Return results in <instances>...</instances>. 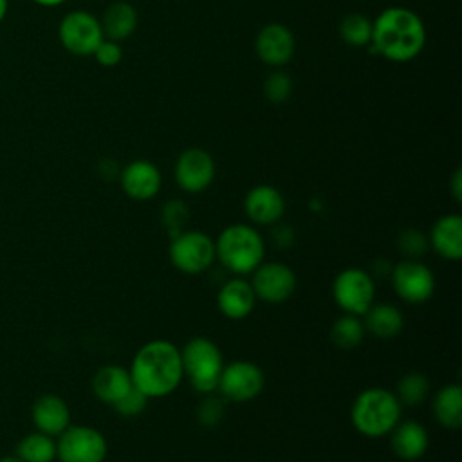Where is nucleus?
I'll list each match as a JSON object with an SVG mask.
<instances>
[{"label": "nucleus", "instance_id": "nucleus-36", "mask_svg": "<svg viewBox=\"0 0 462 462\" xmlns=\"http://www.w3.org/2000/svg\"><path fill=\"white\" fill-rule=\"evenodd\" d=\"M392 267H393V263L390 262V260H386V258H377L375 262H374V265H372V278L375 280V278H390V273H392Z\"/></svg>", "mask_w": 462, "mask_h": 462}, {"label": "nucleus", "instance_id": "nucleus-17", "mask_svg": "<svg viewBox=\"0 0 462 462\" xmlns=\"http://www.w3.org/2000/svg\"><path fill=\"white\" fill-rule=\"evenodd\" d=\"M256 305V296L251 287V282H247L242 276L227 278L218 292H217V307L220 314L227 319H244L247 318Z\"/></svg>", "mask_w": 462, "mask_h": 462}, {"label": "nucleus", "instance_id": "nucleus-11", "mask_svg": "<svg viewBox=\"0 0 462 462\" xmlns=\"http://www.w3.org/2000/svg\"><path fill=\"white\" fill-rule=\"evenodd\" d=\"M390 282L395 294L411 305L428 301L435 291V276L420 260L404 258L399 263H393Z\"/></svg>", "mask_w": 462, "mask_h": 462}, {"label": "nucleus", "instance_id": "nucleus-31", "mask_svg": "<svg viewBox=\"0 0 462 462\" xmlns=\"http://www.w3.org/2000/svg\"><path fill=\"white\" fill-rule=\"evenodd\" d=\"M188 218H189V208L182 200L173 199L162 206L161 220H162L164 227L168 229L170 238L184 229V224L188 222Z\"/></svg>", "mask_w": 462, "mask_h": 462}, {"label": "nucleus", "instance_id": "nucleus-25", "mask_svg": "<svg viewBox=\"0 0 462 462\" xmlns=\"http://www.w3.org/2000/svg\"><path fill=\"white\" fill-rule=\"evenodd\" d=\"M14 455L23 462H54L56 460V439L42 431H32L22 437L14 448Z\"/></svg>", "mask_w": 462, "mask_h": 462}, {"label": "nucleus", "instance_id": "nucleus-19", "mask_svg": "<svg viewBox=\"0 0 462 462\" xmlns=\"http://www.w3.org/2000/svg\"><path fill=\"white\" fill-rule=\"evenodd\" d=\"M390 435V448L401 460H419L424 457L430 446V437L426 428L411 419L399 420L395 428L388 433Z\"/></svg>", "mask_w": 462, "mask_h": 462}, {"label": "nucleus", "instance_id": "nucleus-13", "mask_svg": "<svg viewBox=\"0 0 462 462\" xmlns=\"http://www.w3.org/2000/svg\"><path fill=\"white\" fill-rule=\"evenodd\" d=\"M251 274V287L260 301L283 303L296 291V274L283 262H262Z\"/></svg>", "mask_w": 462, "mask_h": 462}, {"label": "nucleus", "instance_id": "nucleus-27", "mask_svg": "<svg viewBox=\"0 0 462 462\" xmlns=\"http://www.w3.org/2000/svg\"><path fill=\"white\" fill-rule=\"evenodd\" d=\"M431 392V383L422 372L404 374L395 388V395L402 406H419L422 404Z\"/></svg>", "mask_w": 462, "mask_h": 462}, {"label": "nucleus", "instance_id": "nucleus-12", "mask_svg": "<svg viewBox=\"0 0 462 462\" xmlns=\"http://www.w3.org/2000/svg\"><path fill=\"white\" fill-rule=\"evenodd\" d=\"M215 159L208 150L199 146L180 152L173 166L175 182L186 193H202L208 189L215 179Z\"/></svg>", "mask_w": 462, "mask_h": 462}, {"label": "nucleus", "instance_id": "nucleus-35", "mask_svg": "<svg viewBox=\"0 0 462 462\" xmlns=\"http://www.w3.org/2000/svg\"><path fill=\"white\" fill-rule=\"evenodd\" d=\"M274 229H273V240L278 247H289L292 242H294V231L292 227L289 226H282L280 222L273 224Z\"/></svg>", "mask_w": 462, "mask_h": 462}, {"label": "nucleus", "instance_id": "nucleus-33", "mask_svg": "<svg viewBox=\"0 0 462 462\" xmlns=\"http://www.w3.org/2000/svg\"><path fill=\"white\" fill-rule=\"evenodd\" d=\"M148 401L150 399L134 386L121 401L114 404V410L123 417H135L144 411V408L148 406Z\"/></svg>", "mask_w": 462, "mask_h": 462}, {"label": "nucleus", "instance_id": "nucleus-23", "mask_svg": "<svg viewBox=\"0 0 462 462\" xmlns=\"http://www.w3.org/2000/svg\"><path fill=\"white\" fill-rule=\"evenodd\" d=\"M365 330L379 339H392L401 334L404 327L402 312L392 303H372V307L361 316Z\"/></svg>", "mask_w": 462, "mask_h": 462}, {"label": "nucleus", "instance_id": "nucleus-22", "mask_svg": "<svg viewBox=\"0 0 462 462\" xmlns=\"http://www.w3.org/2000/svg\"><path fill=\"white\" fill-rule=\"evenodd\" d=\"M99 22L106 40L123 42L135 32L139 18L135 7L130 2L114 0L112 4L106 5Z\"/></svg>", "mask_w": 462, "mask_h": 462}, {"label": "nucleus", "instance_id": "nucleus-9", "mask_svg": "<svg viewBox=\"0 0 462 462\" xmlns=\"http://www.w3.org/2000/svg\"><path fill=\"white\" fill-rule=\"evenodd\" d=\"M332 298L345 314L363 316L375 301V280L361 267H346L332 282Z\"/></svg>", "mask_w": 462, "mask_h": 462}, {"label": "nucleus", "instance_id": "nucleus-40", "mask_svg": "<svg viewBox=\"0 0 462 462\" xmlns=\"http://www.w3.org/2000/svg\"><path fill=\"white\" fill-rule=\"evenodd\" d=\"M0 462H23V460L20 457H16V455H5V457L0 458Z\"/></svg>", "mask_w": 462, "mask_h": 462}, {"label": "nucleus", "instance_id": "nucleus-39", "mask_svg": "<svg viewBox=\"0 0 462 462\" xmlns=\"http://www.w3.org/2000/svg\"><path fill=\"white\" fill-rule=\"evenodd\" d=\"M7 11H9V0H0V23L7 16Z\"/></svg>", "mask_w": 462, "mask_h": 462}, {"label": "nucleus", "instance_id": "nucleus-10", "mask_svg": "<svg viewBox=\"0 0 462 462\" xmlns=\"http://www.w3.org/2000/svg\"><path fill=\"white\" fill-rule=\"evenodd\" d=\"M263 386L265 375L262 368L253 361L236 359L231 363H224L217 392H220L226 401L247 402L256 399L262 393Z\"/></svg>", "mask_w": 462, "mask_h": 462}, {"label": "nucleus", "instance_id": "nucleus-1", "mask_svg": "<svg viewBox=\"0 0 462 462\" xmlns=\"http://www.w3.org/2000/svg\"><path fill=\"white\" fill-rule=\"evenodd\" d=\"M370 45L388 61H411L426 45L424 22L408 7L390 5L372 20Z\"/></svg>", "mask_w": 462, "mask_h": 462}, {"label": "nucleus", "instance_id": "nucleus-34", "mask_svg": "<svg viewBox=\"0 0 462 462\" xmlns=\"http://www.w3.org/2000/svg\"><path fill=\"white\" fill-rule=\"evenodd\" d=\"M94 60L101 65V67H116L121 63L123 60V49L119 45V42L114 40H103L97 49L94 51Z\"/></svg>", "mask_w": 462, "mask_h": 462}, {"label": "nucleus", "instance_id": "nucleus-24", "mask_svg": "<svg viewBox=\"0 0 462 462\" xmlns=\"http://www.w3.org/2000/svg\"><path fill=\"white\" fill-rule=\"evenodd\" d=\"M435 420L448 428L458 430L462 426V388L458 384H446L435 395L431 402Z\"/></svg>", "mask_w": 462, "mask_h": 462}, {"label": "nucleus", "instance_id": "nucleus-38", "mask_svg": "<svg viewBox=\"0 0 462 462\" xmlns=\"http://www.w3.org/2000/svg\"><path fill=\"white\" fill-rule=\"evenodd\" d=\"M31 2L40 7H58V5H63L67 0H31Z\"/></svg>", "mask_w": 462, "mask_h": 462}, {"label": "nucleus", "instance_id": "nucleus-30", "mask_svg": "<svg viewBox=\"0 0 462 462\" xmlns=\"http://www.w3.org/2000/svg\"><path fill=\"white\" fill-rule=\"evenodd\" d=\"M292 94V79L289 74H285L283 70H274L271 72L265 81H263V96L274 103V105H282L285 103Z\"/></svg>", "mask_w": 462, "mask_h": 462}, {"label": "nucleus", "instance_id": "nucleus-5", "mask_svg": "<svg viewBox=\"0 0 462 462\" xmlns=\"http://www.w3.org/2000/svg\"><path fill=\"white\" fill-rule=\"evenodd\" d=\"M182 372L189 379L193 390L202 395L215 393L224 366V357L217 343L204 336H195L180 348Z\"/></svg>", "mask_w": 462, "mask_h": 462}, {"label": "nucleus", "instance_id": "nucleus-3", "mask_svg": "<svg viewBox=\"0 0 462 462\" xmlns=\"http://www.w3.org/2000/svg\"><path fill=\"white\" fill-rule=\"evenodd\" d=\"M402 404L395 392L372 386L359 392L350 408V420L357 433L368 439L386 437L401 420Z\"/></svg>", "mask_w": 462, "mask_h": 462}, {"label": "nucleus", "instance_id": "nucleus-37", "mask_svg": "<svg viewBox=\"0 0 462 462\" xmlns=\"http://www.w3.org/2000/svg\"><path fill=\"white\" fill-rule=\"evenodd\" d=\"M449 186H451V195H453V199H455L457 202H462V170H460V168H457V170L453 171V177H451Z\"/></svg>", "mask_w": 462, "mask_h": 462}, {"label": "nucleus", "instance_id": "nucleus-15", "mask_svg": "<svg viewBox=\"0 0 462 462\" xmlns=\"http://www.w3.org/2000/svg\"><path fill=\"white\" fill-rule=\"evenodd\" d=\"M125 195L132 200H152L162 188L161 170L148 159H135L119 171Z\"/></svg>", "mask_w": 462, "mask_h": 462}, {"label": "nucleus", "instance_id": "nucleus-28", "mask_svg": "<svg viewBox=\"0 0 462 462\" xmlns=\"http://www.w3.org/2000/svg\"><path fill=\"white\" fill-rule=\"evenodd\" d=\"M339 38L350 47H366L372 40V20L361 13H350L339 22Z\"/></svg>", "mask_w": 462, "mask_h": 462}, {"label": "nucleus", "instance_id": "nucleus-32", "mask_svg": "<svg viewBox=\"0 0 462 462\" xmlns=\"http://www.w3.org/2000/svg\"><path fill=\"white\" fill-rule=\"evenodd\" d=\"M224 397L215 395V393H208L197 406V420L199 424H202L204 428H213L217 426L222 417H224Z\"/></svg>", "mask_w": 462, "mask_h": 462}, {"label": "nucleus", "instance_id": "nucleus-8", "mask_svg": "<svg viewBox=\"0 0 462 462\" xmlns=\"http://www.w3.org/2000/svg\"><path fill=\"white\" fill-rule=\"evenodd\" d=\"M58 40L74 56H92L105 34L96 14L85 9H72L58 23Z\"/></svg>", "mask_w": 462, "mask_h": 462}, {"label": "nucleus", "instance_id": "nucleus-21", "mask_svg": "<svg viewBox=\"0 0 462 462\" xmlns=\"http://www.w3.org/2000/svg\"><path fill=\"white\" fill-rule=\"evenodd\" d=\"M134 388L128 368L121 365H105L96 370L92 377V392L94 395L105 402L114 406Z\"/></svg>", "mask_w": 462, "mask_h": 462}, {"label": "nucleus", "instance_id": "nucleus-26", "mask_svg": "<svg viewBox=\"0 0 462 462\" xmlns=\"http://www.w3.org/2000/svg\"><path fill=\"white\" fill-rule=\"evenodd\" d=\"M365 325H363V318L361 316H354V314H345L339 316L332 328H330V339L337 348L343 350H350L356 348L363 343L365 339Z\"/></svg>", "mask_w": 462, "mask_h": 462}, {"label": "nucleus", "instance_id": "nucleus-7", "mask_svg": "<svg viewBox=\"0 0 462 462\" xmlns=\"http://www.w3.org/2000/svg\"><path fill=\"white\" fill-rule=\"evenodd\" d=\"M108 444L94 426L69 424L56 437V458L60 462H105Z\"/></svg>", "mask_w": 462, "mask_h": 462}, {"label": "nucleus", "instance_id": "nucleus-6", "mask_svg": "<svg viewBox=\"0 0 462 462\" xmlns=\"http://www.w3.org/2000/svg\"><path fill=\"white\" fill-rule=\"evenodd\" d=\"M168 256L171 265L184 274L206 273L217 260L215 240L208 233L182 229L171 236Z\"/></svg>", "mask_w": 462, "mask_h": 462}, {"label": "nucleus", "instance_id": "nucleus-14", "mask_svg": "<svg viewBox=\"0 0 462 462\" xmlns=\"http://www.w3.org/2000/svg\"><path fill=\"white\" fill-rule=\"evenodd\" d=\"M296 49V40L292 31L280 22L265 23L254 38V52L258 60L269 67L280 69L287 65Z\"/></svg>", "mask_w": 462, "mask_h": 462}, {"label": "nucleus", "instance_id": "nucleus-29", "mask_svg": "<svg viewBox=\"0 0 462 462\" xmlns=\"http://www.w3.org/2000/svg\"><path fill=\"white\" fill-rule=\"evenodd\" d=\"M397 249L401 251V254H404V258L420 260V256H424L428 253V249H430L428 235H424L419 229L408 227V229L399 233V236H397Z\"/></svg>", "mask_w": 462, "mask_h": 462}, {"label": "nucleus", "instance_id": "nucleus-16", "mask_svg": "<svg viewBox=\"0 0 462 462\" xmlns=\"http://www.w3.org/2000/svg\"><path fill=\"white\" fill-rule=\"evenodd\" d=\"M244 211L256 226H273L285 213V199L282 191L271 184H258L244 197Z\"/></svg>", "mask_w": 462, "mask_h": 462}, {"label": "nucleus", "instance_id": "nucleus-20", "mask_svg": "<svg viewBox=\"0 0 462 462\" xmlns=\"http://www.w3.org/2000/svg\"><path fill=\"white\" fill-rule=\"evenodd\" d=\"M430 247L444 260L457 262L462 258V217L448 213L437 218L430 235Z\"/></svg>", "mask_w": 462, "mask_h": 462}, {"label": "nucleus", "instance_id": "nucleus-2", "mask_svg": "<svg viewBox=\"0 0 462 462\" xmlns=\"http://www.w3.org/2000/svg\"><path fill=\"white\" fill-rule=\"evenodd\" d=\"M128 372L134 386L148 399L166 397L184 379L180 348L168 339H152L135 352Z\"/></svg>", "mask_w": 462, "mask_h": 462}, {"label": "nucleus", "instance_id": "nucleus-18", "mask_svg": "<svg viewBox=\"0 0 462 462\" xmlns=\"http://www.w3.org/2000/svg\"><path fill=\"white\" fill-rule=\"evenodd\" d=\"M31 419L36 431L56 439L70 424V410L63 397L56 393H43L32 402Z\"/></svg>", "mask_w": 462, "mask_h": 462}, {"label": "nucleus", "instance_id": "nucleus-4", "mask_svg": "<svg viewBox=\"0 0 462 462\" xmlns=\"http://www.w3.org/2000/svg\"><path fill=\"white\" fill-rule=\"evenodd\" d=\"M215 254L226 271L245 276L263 262L265 242L254 226L236 222L220 231L215 240Z\"/></svg>", "mask_w": 462, "mask_h": 462}]
</instances>
